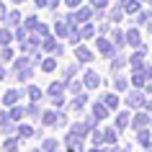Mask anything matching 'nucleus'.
I'll list each match as a JSON object with an SVG mask.
<instances>
[{
    "instance_id": "obj_1",
    "label": "nucleus",
    "mask_w": 152,
    "mask_h": 152,
    "mask_svg": "<svg viewBox=\"0 0 152 152\" xmlns=\"http://www.w3.org/2000/svg\"><path fill=\"white\" fill-rule=\"evenodd\" d=\"M13 75H16L18 80H28L34 75V59L31 57H18V59H13Z\"/></svg>"
},
{
    "instance_id": "obj_2",
    "label": "nucleus",
    "mask_w": 152,
    "mask_h": 152,
    "mask_svg": "<svg viewBox=\"0 0 152 152\" xmlns=\"http://www.w3.org/2000/svg\"><path fill=\"white\" fill-rule=\"evenodd\" d=\"M147 90H142V88H132V90H126V98H124V103L129 106V108H142L144 103H147V96H144Z\"/></svg>"
},
{
    "instance_id": "obj_3",
    "label": "nucleus",
    "mask_w": 152,
    "mask_h": 152,
    "mask_svg": "<svg viewBox=\"0 0 152 152\" xmlns=\"http://www.w3.org/2000/svg\"><path fill=\"white\" fill-rule=\"evenodd\" d=\"M93 10H96L93 5H90V8H75V13H70V16H67V21H70V23L77 28V23H88L90 16H96Z\"/></svg>"
},
{
    "instance_id": "obj_4",
    "label": "nucleus",
    "mask_w": 152,
    "mask_h": 152,
    "mask_svg": "<svg viewBox=\"0 0 152 152\" xmlns=\"http://www.w3.org/2000/svg\"><path fill=\"white\" fill-rule=\"evenodd\" d=\"M150 121H152V116H150V111L144 108V111H137L134 116H132V129H144V126H150Z\"/></svg>"
},
{
    "instance_id": "obj_5",
    "label": "nucleus",
    "mask_w": 152,
    "mask_h": 152,
    "mask_svg": "<svg viewBox=\"0 0 152 152\" xmlns=\"http://www.w3.org/2000/svg\"><path fill=\"white\" fill-rule=\"evenodd\" d=\"M96 49L103 57H113V54H116V44L108 41V39H103V36H98V39H96Z\"/></svg>"
},
{
    "instance_id": "obj_6",
    "label": "nucleus",
    "mask_w": 152,
    "mask_h": 152,
    "mask_svg": "<svg viewBox=\"0 0 152 152\" xmlns=\"http://www.w3.org/2000/svg\"><path fill=\"white\" fill-rule=\"evenodd\" d=\"M126 44H129V47H134V49H139V47H142V31H139L137 26L126 31Z\"/></svg>"
},
{
    "instance_id": "obj_7",
    "label": "nucleus",
    "mask_w": 152,
    "mask_h": 152,
    "mask_svg": "<svg viewBox=\"0 0 152 152\" xmlns=\"http://www.w3.org/2000/svg\"><path fill=\"white\" fill-rule=\"evenodd\" d=\"M147 77H150V75H147V70H134V75H132V85H134V88H147Z\"/></svg>"
},
{
    "instance_id": "obj_8",
    "label": "nucleus",
    "mask_w": 152,
    "mask_h": 152,
    "mask_svg": "<svg viewBox=\"0 0 152 152\" xmlns=\"http://www.w3.org/2000/svg\"><path fill=\"white\" fill-rule=\"evenodd\" d=\"M59 119H62V111H44V116H41V121H44V126H57L59 124Z\"/></svg>"
},
{
    "instance_id": "obj_9",
    "label": "nucleus",
    "mask_w": 152,
    "mask_h": 152,
    "mask_svg": "<svg viewBox=\"0 0 152 152\" xmlns=\"http://www.w3.org/2000/svg\"><path fill=\"white\" fill-rule=\"evenodd\" d=\"M108 111H111V108H108V106L103 103V101H98V103H93V108H90V113H93V119H106V116H108Z\"/></svg>"
},
{
    "instance_id": "obj_10",
    "label": "nucleus",
    "mask_w": 152,
    "mask_h": 152,
    "mask_svg": "<svg viewBox=\"0 0 152 152\" xmlns=\"http://www.w3.org/2000/svg\"><path fill=\"white\" fill-rule=\"evenodd\" d=\"M113 126L119 129V132H124L126 126H132V116H129L126 111H119V113H116V121H113Z\"/></svg>"
},
{
    "instance_id": "obj_11",
    "label": "nucleus",
    "mask_w": 152,
    "mask_h": 152,
    "mask_svg": "<svg viewBox=\"0 0 152 152\" xmlns=\"http://www.w3.org/2000/svg\"><path fill=\"white\" fill-rule=\"evenodd\" d=\"M129 64H132L134 70H142V67H144V49H142V47L134 49V54L129 57Z\"/></svg>"
},
{
    "instance_id": "obj_12",
    "label": "nucleus",
    "mask_w": 152,
    "mask_h": 152,
    "mask_svg": "<svg viewBox=\"0 0 152 152\" xmlns=\"http://www.w3.org/2000/svg\"><path fill=\"white\" fill-rule=\"evenodd\" d=\"M137 142H139V147H144V150H150V147H152V137H150V132H147V126L137 129Z\"/></svg>"
},
{
    "instance_id": "obj_13",
    "label": "nucleus",
    "mask_w": 152,
    "mask_h": 152,
    "mask_svg": "<svg viewBox=\"0 0 152 152\" xmlns=\"http://www.w3.org/2000/svg\"><path fill=\"white\" fill-rule=\"evenodd\" d=\"M83 77H85V80H83V83H85V88H98V85H101V75H98L96 70H88Z\"/></svg>"
},
{
    "instance_id": "obj_14",
    "label": "nucleus",
    "mask_w": 152,
    "mask_h": 152,
    "mask_svg": "<svg viewBox=\"0 0 152 152\" xmlns=\"http://www.w3.org/2000/svg\"><path fill=\"white\" fill-rule=\"evenodd\" d=\"M124 13H126V8H124V3H119L116 8H111L108 21H111V23H121V21H124Z\"/></svg>"
},
{
    "instance_id": "obj_15",
    "label": "nucleus",
    "mask_w": 152,
    "mask_h": 152,
    "mask_svg": "<svg viewBox=\"0 0 152 152\" xmlns=\"http://www.w3.org/2000/svg\"><path fill=\"white\" fill-rule=\"evenodd\" d=\"M64 88H67V83L57 80V83H52V85L47 88V93H49V98H57V96H64Z\"/></svg>"
},
{
    "instance_id": "obj_16",
    "label": "nucleus",
    "mask_w": 152,
    "mask_h": 152,
    "mask_svg": "<svg viewBox=\"0 0 152 152\" xmlns=\"http://www.w3.org/2000/svg\"><path fill=\"white\" fill-rule=\"evenodd\" d=\"M75 57H77V62H90L96 54H93L88 47H80V44H77V47H75Z\"/></svg>"
},
{
    "instance_id": "obj_17",
    "label": "nucleus",
    "mask_w": 152,
    "mask_h": 152,
    "mask_svg": "<svg viewBox=\"0 0 152 152\" xmlns=\"http://www.w3.org/2000/svg\"><path fill=\"white\" fill-rule=\"evenodd\" d=\"M101 101H103L111 111H113V108H119V103H121V98L116 96V93H103V96H101Z\"/></svg>"
},
{
    "instance_id": "obj_18",
    "label": "nucleus",
    "mask_w": 152,
    "mask_h": 152,
    "mask_svg": "<svg viewBox=\"0 0 152 152\" xmlns=\"http://www.w3.org/2000/svg\"><path fill=\"white\" fill-rule=\"evenodd\" d=\"M18 101H21V90H5V96H3L5 106H16Z\"/></svg>"
},
{
    "instance_id": "obj_19",
    "label": "nucleus",
    "mask_w": 152,
    "mask_h": 152,
    "mask_svg": "<svg viewBox=\"0 0 152 152\" xmlns=\"http://www.w3.org/2000/svg\"><path fill=\"white\" fill-rule=\"evenodd\" d=\"M111 41L116 44V49H121L124 44H126V34L121 31V28H113V31H111Z\"/></svg>"
},
{
    "instance_id": "obj_20",
    "label": "nucleus",
    "mask_w": 152,
    "mask_h": 152,
    "mask_svg": "<svg viewBox=\"0 0 152 152\" xmlns=\"http://www.w3.org/2000/svg\"><path fill=\"white\" fill-rule=\"evenodd\" d=\"M13 39H16V31H10V26L0 28V44H3V47H8V44H10Z\"/></svg>"
},
{
    "instance_id": "obj_21",
    "label": "nucleus",
    "mask_w": 152,
    "mask_h": 152,
    "mask_svg": "<svg viewBox=\"0 0 152 152\" xmlns=\"http://www.w3.org/2000/svg\"><path fill=\"white\" fill-rule=\"evenodd\" d=\"M85 103H88V96H75V98L70 101V111H83Z\"/></svg>"
},
{
    "instance_id": "obj_22",
    "label": "nucleus",
    "mask_w": 152,
    "mask_h": 152,
    "mask_svg": "<svg viewBox=\"0 0 152 152\" xmlns=\"http://www.w3.org/2000/svg\"><path fill=\"white\" fill-rule=\"evenodd\" d=\"M18 23H21V13H18V10H8V13H5V26L16 28Z\"/></svg>"
},
{
    "instance_id": "obj_23",
    "label": "nucleus",
    "mask_w": 152,
    "mask_h": 152,
    "mask_svg": "<svg viewBox=\"0 0 152 152\" xmlns=\"http://www.w3.org/2000/svg\"><path fill=\"white\" fill-rule=\"evenodd\" d=\"M113 90H116V93H126L129 90V80L121 77V75H116V77H113Z\"/></svg>"
},
{
    "instance_id": "obj_24",
    "label": "nucleus",
    "mask_w": 152,
    "mask_h": 152,
    "mask_svg": "<svg viewBox=\"0 0 152 152\" xmlns=\"http://www.w3.org/2000/svg\"><path fill=\"white\" fill-rule=\"evenodd\" d=\"M124 8H126V16H137V13L142 10V3H139V0H126Z\"/></svg>"
},
{
    "instance_id": "obj_25",
    "label": "nucleus",
    "mask_w": 152,
    "mask_h": 152,
    "mask_svg": "<svg viewBox=\"0 0 152 152\" xmlns=\"http://www.w3.org/2000/svg\"><path fill=\"white\" fill-rule=\"evenodd\" d=\"M10 121H21L23 119V116H28V113H26V108H21V106H10Z\"/></svg>"
},
{
    "instance_id": "obj_26",
    "label": "nucleus",
    "mask_w": 152,
    "mask_h": 152,
    "mask_svg": "<svg viewBox=\"0 0 152 152\" xmlns=\"http://www.w3.org/2000/svg\"><path fill=\"white\" fill-rule=\"evenodd\" d=\"M103 139H106V144H116V139H119V129H116V126L106 129V132H103Z\"/></svg>"
},
{
    "instance_id": "obj_27",
    "label": "nucleus",
    "mask_w": 152,
    "mask_h": 152,
    "mask_svg": "<svg viewBox=\"0 0 152 152\" xmlns=\"http://www.w3.org/2000/svg\"><path fill=\"white\" fill-rule=\"evenodd\" d=\"M150 18H152L150 10H139V13L134 16V26H147V21H150Z\"/></svg>"
},
{
    "instance_id": "obj_28",
    "label": "nucleus",
    "mask_w": 152,
    "mask_h": 152,
    "mask_svg": "<svg viewBox=\"0 0 152 152\" xmlns=\"http://www.w3.org/2000/svg\"><path fill=\"white\" fill-rule=\"evenodd\" d=\"M41 70L44 72H54L57 70V59L54 57H44V59H41Z\"/></svg>"
},
{
    "instance_id": "obj_29",
    "label": "nucleus",
    "mask_w": 152,
    "mask_h": 152,
    "mask_svg": "<svg viewBox=\"0 0 152 152\" xmlns=\"http://www.w3.org/2000/svg\"><path fill=\"white\" fill-rule=\"evenodd\" d=\"M26 113H28V116H31L34 121H36V119H41V116H44V113H41V108H39V103H36V101H31V106H28V108H26Z\"/></svg>"
},
{
    "instance_id": "obj_30",
    "label": "nucleus",
    "mask_w": 152,
    "mask_h": 152,
    "mask_svg": "<svg viewBox=\"0 0 152 152\" xmlns=\"http://www.w3.org/2000/svg\"><path fill=\"white\" fill-rule=\"evenodd\" d=\"M83 88H85V83H77V80H70V83H67V90H70L72 96H80Z\"/></svg>"
},
{
    "instance_id": "obj_31",
    "label": "nucleus",
    "mask_w": 152,
    "mask_h": 152,
    "mask_svg": "<svg viewBox=\"0 0 152 152\" xmlns=\"http://www.w3.org/2000/svg\"><path fill=\"white\" fill-rule=\"evenodd\" d=\"M41 47H44V52H49V54H54L59 44H57V41L52 39V36H44V44H41Z\"/></svg>"
},
{
    "instance_id": "obj_32",
    "label": "nucleus",
    "mask_w": 152,
    "mask_h": 152,
    "mask_svg": "<svg viewBox=\"0 0 152 152\" xmlns=\"http://www.w3.org/2000/svg\"><path fill=\"white\" fill-rule=\"evenodd\" d=\"M126 62H129V59H124V57H116V59H111V72L124 70V67H126Z\"/></svg>"
},
{
    "instance_id": "obj_33",
    "label": "nucleus",
    "mask_w": 152,
    "mask_h": 152,
    "mask_svg": "<svg viewBox=\"0 0 152 152\" xmlns=\"http://www.w3.org/2000/svg\"><path fill=\"white\" fill-rule=\"evenodd\" d=\"M26 96H28V101H36V103H39V101H41V88L31 85V88L26 90Z\"/></svg>"
},
{
    "instance_id": "obj_34",
    "label": "nucleus",
    "mask_w": 152,
    "mask_h": 152,
    "mask_svg": "<svg viewBox=\"0 0 152 152\" xmlns=\"http://www.w3.org/2000/svg\"><path fill=\"white\" fill-rule=\"evenodd\" d=\"M13 57H16V54H13L10 44H8V47H3V49H0V59H3V62H13Z\"/></svg>"
},
{
    "instance_id": "obj_35",
    "label": "nucleus",
    "mask_w": 152,
    "mask_h": 152,
    "mask_svg": "<svg viewBox=\"0 0 152 152\" xmlns=\"http://www.w3.org/2000/svg\"><path fill=\"white\" fill-rule=\"evenodd\" d=\"M36 132H34V126H28V124H23V126H18V137H23V139H28V137H34Z\"/></svg>"
},
{
    "instance_id": "obj_36",
    "label": "nucleus",
    "mask_w": 152,
    "mask_h": 152,
    "mask_svg": "<svg viewBox=\"0 0 152 152\" xmlns=\"http://www.w3.org/2000/svg\"><path fill=\"white\" fill-rule=\"evenodd\" d=\"M93 34H96V28L90 23H83V28H80V36L83 39H93Z\"/></svg>"
},
{
    "instance_id": "obj_37",
    "label": "nucleus",
    "mask_w": 152,
    "mask_h": 152,
    "mask_svg": "<svg viewBox=\"0 0 152 152\" xmlns=\"http://www.w3.org/2000/svg\"><path fill=\"white\" fill-rule=\"evenodd\" d=\"M3 150H5V152H16L18 150V139H16V137H13V139H5Z\"/></svg>"
},
{
    "instance_id": "obj_38",
    "label": "nucleus",
    "mask_w": 152,
    "mask_h": 152,
    "mask_svg": "<svg viewBox=\"0 0 152 152\" xmlns=\"http://www.w3.org/2000/svg\"><path fill=\"white\" fill-rule=\"evenodd\" d=\"M44 152H57V139H44Z\"/></svg>"
},
{
    "instance_id": "obj_39",
    "label": "nucleus",
    "mask_w": 152,
    "mask_h": 152,
    "mask_svg": "<svg viewBox=\"0 0 152 152\" xmlns=\"http://www.w3.org/2000/svg\"><path fill=\"white\" fill-rule=\"evenodd\" d=\"M90 142L93 144H103L106 139H103V132H90Z\"/></svg>"
},
{
    "instance_id": "obj_40",
    "label": "nucleus",
    "mask_w": 152,
    "mask_h": 152,
    "mask_svg": "<svg viewBox=\"0 0 152 152\" xmlns=\"http://www.w3.org/2000/svg\"><path fill=\"white\" fill-rule=\"evenodd\" d=\"M90 5L96 10H106V5H108V0H90Z\"/></svg>"
},
{
    "instance_id": "obj_41",
    "label": "nucleus",
    "mask_w": 152,
    "mask_h": 152,
    "mask_svg": "<svg viewBox=\"0 0 152 152\" xmlns=\"http://www.w3.org/2000/svg\"><path fill=\"white\" fill-rule=\"evenodd\" d=\"M8 121H10V113L0 111V129H3V126H8Z\"/></svg>"
},
{
    "instance_id": "obj_42",
    "label": "nucleus",
    "mask_w": 152,
    "mask_h": 152,
    "mask_svg": "<svg viewBox=\"0 0 152 152\" xmlns=\"http://www.w3.org/2000/svg\"><path fill=\"white\" fill-rule=\"evenodd\" d=\"M36 34H41V36H49V26H44V23H39L36 28H34Z\"/></svg>"
},
{
    "instance_id": "obj_43",
    "label": "nucleus",
    "mask_w": 152,
    "mask_h": 152,
    "mask_svg": "<svg viewBox=\"0 0 152 152\" xmlns=\"http://www.w3.org/2000/svg\"><path fill=\"white\" fill-rule=\"evenodd\" d=\"M64 3H67V8H80L83 0H64Z\"/></svg>"
},
{
    "instance_id": "obj_44",
    "label": "nucleus",
    "mask_w": 152,
    "mask_h": 152,
    "mask_svg": "<svg viewBox=\"0 0 152 152\" xmlns=\"http://www.w3.org/2000/svg\"><path fill=\"white\" fill-rule=\"evenodd\" d=\"M36 8H49V0H34Z\"/></svg>"
},
{
    "instance_id": "obj_45",
    "label": "nucleus",
    "mask_w": 152,
    "mask_h": 152,
    "mask_svg": "<svg viewBox=\"0 0 152 152\" xmlns=\"http://www.w3.org/2000/svg\"><path fill=\"white\" fill-rule=\"evenodd\" d=\"M144 108H147V111L152 113V98H147V103H144Z\"/></svg>"
},
{
    "instance_id": "obj_46",
    "label": "nucleus",
    "mask_w": 152,
    "mask_h": 152,
    "mask_svg": "<svg viewBox=\"0 0 152 152\" xmlns=\"http://www.w3.org/2000/svg\"><path fill=\"white\" fill-rule=\"evenodd\" d=\"M3 77H5V67L0 64V80H3Z\"/></svg>"
},
{
    "instance_id": "obj_47",
    "label": "nucleus",
    "mask_w": 152,
    "mask_h": 152,
    "mask_svg": "<svg viewBox=\"0 0 152 152\" xmlns=\"http://www.w3.org/2000/svg\"><path fill=\"white\" fill-rule=\"evenodd\" d=\"M144 90H147V93L152 96V83H147V88H144Z\"/></svg>"
},
{
    "instance_id": "obj_48",
    "label": "nucleus",
    "mask_w": 152,
    "mask_h": 152,
    "mask_svg": "<svg viewBox=\"0 0 152 152\" xmlns=\"http://www.w3.org/2000/svg\"><path fill=\"white\" fill-rule=\"evenodd\" d=\"M147 31H152V18H150V21H147Z\"/></svg>"
},
{
    "instance_id": "obj_49",
    "label": "nucleus",
    "mask_w": 152,
    "mask_h": 152,
    "mask_svg": "<svg viewBox=\"0 0 152 152\" xmlns=\"http://www.w3.org/2000/svg\"><path fill=\"white\" fill-rule=\"evenodd\" d=\"M90 152H103V150H98V144H96V147H93V150H90Z\"/></svg>"
},
{
    "instance_id": "obj_50",
    "label": "nucleus",
    "mask_w": 152,
    "mask_h": 152,
    "mask_svg": "<svg viewBox=\"0 0 152 152\" xmlns=\"http://www.w3.org/2000/svg\"><path fill=\"white\" fill-rule=\"evenodd\" d=\"M13 3H16V5H18V3H26V0H13Z\"/></svg>"
},
{
    "instance_id": "obj_51",
    "label": "nucleus",
    "mask_w": 152,
    "mask_h": 152,
    "mask_svg": "<svg viewBox=\"0 0 152 152\" xmlns=\"http://www.w3.org/2000/svg\"><path fill=\"white\" fill-rule=\"evenodd\" d=\"M150 5H152V0H150Z\"/></svg>"
},
{
    "instance_id": "obj_52",
    "label": "nucleus",
    "mask_w": 152,
    "mask_h": 152,
    "mask_svg": "<svg viewBox=\"0 0 152 152\" xmlns=\"http://www.w3.org/2000/svg\"><path fill=\"white\" fill-rule=\"evenodd\" d=\"M150 126H152V121H150Z\"/></svg>"
}]
</instances>
